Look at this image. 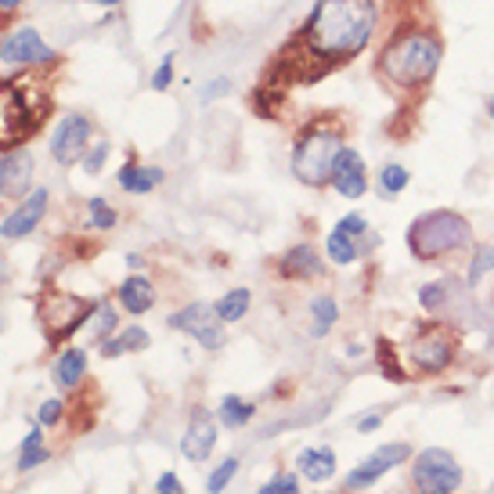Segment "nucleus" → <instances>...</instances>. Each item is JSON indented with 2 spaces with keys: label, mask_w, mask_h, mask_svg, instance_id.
I'll use <instances>...</instances> for the list:
<instances>
[{
  "label": "nucleus",
  "mask_w": 494,
  "mask_h": 494,
  "mask_svg": "<svg viewBox=\"0 0 494 494\" xmlns=\"http://www.w3.org/2000/svg\"><path fill=\"white\" fill-rule=\"evenodd\" d=\"M375 22V0H318L300 33L275 55L271 73L260 80V94L325 80L372 44Z\"/></svg>",
  "instance_id": "nucleus-1"
},
{
  "label": "nucleus",
  "mask_w": 494,
  "mask_h": 494,
  "mask_svg": "<svg viewBox=\"0 0 494 494\" xmlns=\"http://www.w3.org/2000/svg\"><path fill=\"white\" fill-rule=\"evenodd\" d=\"M444 58V44L429 30H397L386 48L379 51L375 73L393 87V91H422Z\"/></svg>",
  "instance_id": "nucleus-2"
},
{
  "label": "nucleus",
  "mask_w": 494,
  "mask_h": 494,
  "mask_svg": "<svg viewBox=\"0 0 494 494\" xmlns=\"http://www.w3.org/2000/svg\"><path fill=\"white\" fill-rule=\"evenodd\" d=\"M48 98L33 80H0V152L26 145L48 119Z\"/></svg>",
  "instance_id": "nucleus-3"
},
{
  "label": "nucleus",
  "mask_w": 494,
  "mask_h": 494,
  "mask_svg": "<svg viewBox=\"0 0 494 494\" xmlns=\"http://www.w3.org/2000/svg\"><path fill=\"white\" fill-rule=\"evenodd\" d=\"M343 123L336 119H311L300 137H296V148H293V177L311 184V188H322L332 181V166L343 152Z\"/></svg>",
  "instance_id": "nucleus-4"
},
{
  "label": "nucleus",
  "mask_w": 494,
  "mask_h": 494,
  "mask_svg": "<svg viewBox=\"0 0 494 494\" xmlns=\"http://www.w3.org/2000/svg\"><path fill=\"white\" fill-rule=\"evenodd\" d=\"M469 220L454 209H429L422 216H415V224L408 227V250L415 260L422 264H433V260H444L458 250L469 245Z\"/></svg>",
  "instance_id": "nucleus-5"
},
{
  "label": "nucleus",
  "mask_w": 494,
  "mask_h": 494,
  "mask_svg": "<svg viewBox=\"0 0 494 494\" xmlns=\"http://www.w3.org/2000/svg\"><path fill=\"white\" fill-rule=\"evenodd\" d=\"M101 304L87 300V296H76V293H62V289H44L37 296V318H40V329H44V340L51 347H62Z\"/></svg>",
  "instance_id": "nucleus-6"
},
{
  "label": "nucleus",
  "mask_w": 494,
  "mask_h": 494,
  "mask_svg": "<svg viewBox=\"0 0 494 494\" xmlns=\"http://www.w3.org/2000/svg\"><path fill=\"white\" fill-rule=\"evenodd\" d=\"M411 480H415V490H419V494H454L458 483H462V465L454 462L451 451L429 447V451H422V454L415 458Z\"/></svg>",
  "instance_id": "nucleus-7"
},
{
  "label": "nucleus",
  "mask_w": 494,
  "mask_h": 494,
  "mask_svg": "<svg viewBox=\"0 0 494 494\" xmlns=\"http://www.w3.org/2000/svg\"><path fill=\"white\" fill-rule=\"evenodd\" d=\"M166 325L177 329V332H188V336H191L198 347H206V350H220V347L227 343L224 322L216 318V311H213L209 304H188L184 311L170 314Z\"/></svg>",
  "instance_id": "nucleus-8"
},
{
  "label": "nucleus",
  "mask_w": 494,
  "mask_h": 494,
  "mask_svg": "<svg viewBox=\"0 0 494 494\" xmlns=\"http://www.w3.org/2000/svg\"><path fill=\"white\" fill-rule=\"evenodd\" d=\"M454 361V336L447 332V329H426V332H419L415 336V343H411V365L419 368V372H426V375H437V372H444L447 365Z\"/></svg>",
  "instance_id": "nucleus-9"
},
{
  "label": "nucleus",
  "mask_w": 494,
  "mask_h": 494,
  "mask_svg": "<svg viewBox=\"0 0 494 494\" xmlns=\"http://www.w3.org/2000/svg\"><path fill=\"white\" fill-rule=\"evenodd\" d=\"M91 134H94V123L87 116H62L58 130H55V141H51V155L62 163V166H73L76 159H84L87 145H91Z\"/></svg>",
  "instance_id": "nucleus-10"
},
{
  "label": "nucleus",
  "mask_w": 494,
  "mask_h": 494,
  "mask_svg": "<svg viewBox=\"0 0 494 494\" xmlns=\"http://www.w3.org/2000/svg\"><path fill=\"white\" fill-rule=\"evenodd\" d=\"M408 444H383L379 451H372L357 469H350L347 476V490H361V487H372L379 483V476H386L390 469H397L401 462H408Z\"/></svg>",
  "instance_id": "nucleus-11"
},
{
  "label": "nucleus",
  "mask_w": 494,
  "mask_h": 494,
  "mask_svg": "<svg viewBox=\"0 0 494 494\" xmlns=\"http://www.w3.org/2000/svg\"><path fill=\"white\" fill-rule=\"evenodd\" d=\"M0 58L15 62V66H26V62L48 66V62H55V51L44 44V37H40L33 26H22V30H15L4 44H0Z\"/></svg>",
  "instance_id": "nucleus-12"
},
{
  "label": "nucleus",
  "mask_w": 494,
  "mask_h": 494,
  "mask_svg": "<svg viewBox=\"0 0 494 494\" xmlns=\"http://www.w3.org/2000/svg\"><path fill=\"white\" fill-rule=\"evenodd\" d=\"M343 198H361L368 191V177H365V159L357 148H343L336 166H332V181H329Z\"/></svg>",
  "instance_id": "nucleus-13"
},
{
  "label": "nucleus",
  "mask_w": 494,
  "mask_h": 494,
  "mask_svg": "<svg viewBox=\"0 0 494 494\" xmlns=\"http://www.w3.org/2000/svg\"><path fill=\"white\" fill-rule=\"evenodd\" d=\"M33 184V155L15 148L0 159V198H22Z\"/></svg>",
  "instance_id": "nucleus-14"
},
{
  "label": "nucleus",
  "mask_w": 494,
  "mask_h": 494,
  "mask_svg": "<svg viewBox=\"0 0 494 494\" xmlns=\"http://www.w3.org/2000/svg\"><path fill=\"white\" fill-rule=\"evenodd\" d=\"M44 213H48V188H37L33 195H26V202H22L12 216H4V224H0V234H4V238H26V234L44 220Z\"/></svg>",
  "instance_id": "nucleus-15"
},
{
  "label": "nucleus",
  "mask_w": 494,
  "mask_h": 494,
  "mask_svg": "<svg viewBox=\"0 0 494 494\" xmlns=\"http://www.w3.org/2000/svg\"><path fill=\"white\" fill-rule=\"evenodd\" d=\"M213 447H216V426H213V419L206 411H195L188 433L181 437V454L188 462H206Z\"/></svg>",
  "instance_id": "nucleus-16"
},
{
  "label": "nucleus",
  "mask_w": 494,
  "mask_h": 494,
  "mask_svg": "<svg viewBox=\"0 0 494 494\" xmlns=\"http://www.w3.org/2000/svg\"><path fill=\"white\" fill-rule=\"evenodd\" d=\"M296 469H300V476H307L311 483H325V480L336 476V451H332V447H307V451H300Z\"/></svg>",
  "instance_id": "nucleus-17"
},
{
  "label": "nucleus",
  "mask_w": 494,
  "mask_h": 494,
  "mask_svg": "<svg viewBox=\"0 0 494 494\" xmlns=\"http://www.w3.org/2000/svg\"><path fill=\"white\" fill-rule=\"evenodd\" d=\"M322 275V257L311 250V245H293L282 260V278L304 282V278H318Z\"/></svg>",
  "instance_id": "nucleus-18"
},
{
  "label": "nucleus",
  "mask_w": 494,
  "mask_h": 494,
  "mask_svg": "<svg viewBox=\"0 0 494 494\" xmlns=\"http://www.w3.org/2000/svg\"><path fill=\"white\" fill-rule=\"evenodd\" d=\"M159 184H163V170L159 166H137V163H123L119 166V188L130 191V195H148Z\"/></svg>",
  "instance_id": "nucleus-19"
},
{
  "label": "nucleus",
  "mask_w": 494,
  "mask_h": 494,
  "mask_svg": "<svg viewBox=\"0 0 494 494\" xmlns=\"http://www.w3.org/2000/svg\"><path fill=\"white\" fill-rule=\"evenodd\" d=\"M84 375H87V354L84 350H66L51 368V379L58 390H76Z\"/></svg>",
  "instance_id": "nucleus-20"
},
{
  "label": "nucleus",
  "mask_w": 494,
  "mask_h": 494,
  "mask_svg": "<svg viewBox=\"0 0 494 494\" xmlns=\"http://www.w3.org/2000/svg\"><path fill=\"white\" fill-rule=\"evenodd\" d=\"M119 304H123L130 314H145V311L155 304L152 282H148V278H141V275H130V278L119 286Z\"/></svg>",
  "instance_id": "nucleus-21"
},
{
  "label": "nucleus",
  "mask_w": 494,
  "mask_h": 494,
  "mask_svg": "<svg viewBox=\"0 0 494 494\" xmlns=\"http://www.w3.org/2000/svg\"><path fill=\"white\" fill-rule=\"evenodd\" d=\"M145 347H148V332L137 329V325H130L119 336H112V340L101 343V357H119V354H134V350H145Z\"/></svg>",
  "instance_id": "nucleus-22"
},
{
  "label": "nucleus",
  "mask_w": 494,
  "mask_h": 494,
  "mask_svg": "<svg viewBox=\"0 0 494 494\" xmlns=\"http://www.w3.org/2000/svg\"><path fill=\"white\" fill-rule=\"evenodd\" d=\"M250 289H231V293H224L216 304H213V311H216V318L227 325V322H238V318H245V311H250Z\"/></svg>",
  "instance_id": "nucleus-23"
},
{
  "label": "nucleus",
  "mask_w": 494,
  "mask_h": 494,
  "mask_svg": "<svg viewBox=\"0 0 494 494\" xmlns=\"http://www.w3.org/2000/svg\"><path fill=\"white\" fill-rule=\"evenodd\" d=\"M311 318H314L311 332H314L318 340H322V336H329V332H332V325H336V318H340V307H336V300H332L329 293L314 296V304H311Z\"/></svg>",
  "instance_id": "nucleus-24"
},
{
  "label": "nucleus",
  "mask_w": 494,
  "mask_h": 494,
  "mask_svg": "<svg viewBox=\"0 0 494 494\" xmlns=\"http://www.w3.org/2000/svg\"><path fill=\"white\" fill-rule=\"evenodd\" d=\"M257 415V404H250V401H242V397H224V404H220V422L227 426V429H238V426H245Z\"/></svg>",
  "instance_id": "nucleus-25"
},
{
  "label": "nucleus",
  "mask_w": 494,
  "mask_h": 494,
  "mask_svg": "<svg viewBox=\"0 0 494 494\" xmlns=\"http://www.w3.org/2000/svg\"><path fill=\"white\" fill-rule=\"evenodd\" d=\"M325 250H329V260H336V264H354V260H357V245H354V238L343 234L340 227L329 234Z\"/></svg>",
  "instance_id": "nucleus-26"
},
{
  "label": "nucleus",
  "mask_w": 494,
  "mask_h": 494,
  "mask_svg": "<svg viewBox=\"0 0 494 494\" xmlns=\"http://www.w3.org/2000/svg\"><path fill=\"white\" fill-rule=\"evenodd\" d=\"M408 181H411V173H408V166H401V163H386V166L379 170V188H383V195H401V191L408 188Z\"/></svg>",
  "instance_id": "nucleus-27"
},
{
  "label": "nucleus",
  "mask_w": 494,
  "mask_h": 494,
  "mask_svg": "<svg viewBox=\"0 0 494 494\" xmlns=\"http://www.w3.org/2000/svg\"><path fill=\"white\" fill-rule=\"evenodd\" d=\"M487 271H494V245H476V253L469 260V286H480Z\"/></svg>",
  "instance_id": "nucleus-28"
},
{
  "label": "nucleus",
  "mask_w": 494,
  "mask_h": 494,
  "mask_svg": "<svg viewBox=\"0 0 494 494\" xmlns=\"http://www.w3.org/2000/svg\"><path fill=\"white\" fill-rule=\"evenodd\" d=\"M375 357H379V365H383L386 379H393V383H404V379H408V375H404V368H401V361H397V354H393V347H390L386 340H379Z\"/></svg>",
  "instance_id": "nucleus-29"
},
{
  "label": "nucleus",
  "mask_w": 494,
  "mask_h": 494,
  "mask_svg": "<svg viewBox=\"0 0 494 494\" xmlns=\"http://www.w3.org/2000/svg\"><path fill=\"white\" fill-rule=\"evenodd\" d=\"M234 472H238V458H227V462H220V465L209 472V480H206V490H209V494H220Z\"/></svg>",
  "instance_id": "nucleus-30"
},
{
  "label": "nucleus",
  "mask_w": 494,
  "mask_h": 494,
  "mask_svg": "<svg viewBox=\"0 0 494 494\" xmlns=\"http://www.w3.org/2000/svg\"><path fill=\"white\" fill-rule=\"evenodd\" d=\"M116 213L105 206V198H91V231H109V227H116Z\"/></svg>",
  "instance_id": "nucleus-31"
},
{
  "label": "nucleus",
  "mask_w": 494,
  "mask_h": 494,
  "mask_svg": "<svg viewBox=\"0 0 494 494\" xmlns=\"http://www.w3.org/2000/svg\"><path fill=\"white\" fill-rule=\"evenodd\" d=\"M296 490H300V476L296 472H278V476H271L260 487V494H296Z\"/></svg>",
  "instance_id": "nucleus-32"
},
{
  "label": "nucleus",
  "mask_w": 494,
  "mask_h": 494,
  "mask_svg": "<svg viewBox=\"0 0 494 494\" xmlns=\"http://www.w3.org/2000/svg\"><path fill=\"white\" fill-rule=\"evenodd\" d=\"M105 159H109V141H98V145L84 155V170H87V173H101Z\"/></svg>",
  "instance_id": "nucleus-33"
},
{
  "label": "nucleus",
  "mask_w": 494,
  "mask_h": 494,
  "mask_svg": "<svg viewBox=\"0 0 494 494\" xmlns=\"http://www.w3.org/2000/svg\"><path fill=\"white\" fill-rule=\"evenodd\" d=\"M444 286H437V282H429V286H422V293H419V300H422V307L433 314V311H440L444 307Z\"/></svg>",
  "instance_id": "nucleus-34"
},
{
  "label": "nucleus",
  "mask_w": 494,
  "mask_h": 494,
  "mask_svg": "<svg viewBox=\"0 0 494 494\" xmlns=\"http://www.w3.org/2000/svg\"><path fill=\"white\" fill-rule=\"evenodd\" d=\"M51 454H48V447L44 444H37V447H22V458H19V472H30V469H37L40 462H48Z\"/></svg>",
  "instance_id": "nucleus-35"
},
{
  "label": "nucleus",
  "mask_w": 494,
  "mask_h": 494,
  "mask_svg": "<svg viewBox=\"0 0 494 494\" xmlns=\"http://www.w3.org/2000/svg\"><path fill=\"white\" fill-rule=\"evenodd\" d=\"M173 58H177V55H163L159 69L152 73V87H155V91H166V87H170V80H173Z\"/></svg>",
  "instance_id": "nucleus-36"
},
{
  "label": "nucleus",
  "mask_w": 494,
  "mask_h": 494,
  "mask_svg": "<svg viewBox=\"0 0 494 494\" xmlns=\"http://www.w3.org/2000/svg\"><path fill=\"white\" fill-rule=\"evenodd\" d=\"M343 234H350V238H357V234H365L368 231V220L361 216V213H350V216H343L340 224H336Z\"/></svg>",
  "instance_id": "nucleus-37"
},
{
  "label": "nucleus",
  "mask_w": 494,
  "mask_h": 494,
  "mask_svg": "<svg viewBox=\"0 0 494 494\" xmlns=\"http://www.w3.org/2000/svg\"><path fill=\"white\" fill-rule=\"evenodd\" d=\"M62 415H66L62 401H44L40 404V426H55V422H62Z\"/></svg>",
  "instance_id": "nucleus-38"
},
{
  "label": "nucleus",
  "mask_w": 494,
  "mask_h": 494,
  "mask_svg": "<svg viewBox=\"0 0 494 494\" xmlns=\"http://www.w3.org/2000/svg\"><path fill=\"white\" fill-rule=\"evenodd\" d=\"M155 490H159V494H181V490H184V483H181V476H177V472H163V476H159V483H155Z\"/></svg>",
  "instance_id": "nucleus-39"
},
{
  "label": "nucleus",
  "mask_w": 494,
  "mask_h": 494,
  "mask_svg": "<svg viewBox=\"0 0 494 494\" xmlns=\"http://www.w3.org/2000/svg\"><path fill=\"white\" fill-rule=\"evenodd\" d=\"M112 325H116V314H112V307H105V304H101V307H98V325H94V336H105Z\"/></svg>",
  "instance_id": "nucleus-40"
},
{
  "label": "nucleus",
  "mask_w": 494,
  "mask_h": 494,
  "mask_svg": "<svg viewBox=\"0 0 494 494\" xmlns=\"http://www.w3.org/2000/svg\"><path fill=\"white\" fill-rule=\"evenodd\" d=\"M220 94H227V80H213V84H209V91H202V101L220 98Z\"/></svg>",
  "instance_id": "nucleus-41"
},
{
  "label": "nucleus",
  "mask_w": 494,
  "mask_h": 494,
  "mask_svg": "<svg viewBox=\"0 0 494 494\" xmlns=\"http://www.w3.org/2000/svg\"><path fill=\"white\" fill-rule=\"evenodd\" d=\"M379 426H383V415H365V419L357 422L361 433H372V429H379Z\"/></svg>",
  "instance_id": "nucleus-42"
},
{
  "label": "nucleus",
  "mask_w": 494,
  "mask_h": 494,
  "mask_svg": "<svg viewBox=\"0 0 494 494\" xmlns=\"http://www.w3.org/2000/svg\"><path fill=\"white\" fill-rule=\"evenodd\" d=\"M37 444H44V426H33V433L22 440V447H37Z\"/></svg>",
  "instance_id": "nucleus-43"
},
{
  "label": "nucleus",
  "mask_w": 494,
  "mask_h": 494,
  "mask_svg": "<svg viewBox=\"0 0 494 494\" xmlns=\"http://www.w3.org/2000/svg\"><path fill=\"white\" fill-rule=\"evenodd\" d=\"M22 4V0H0V8H4V12H15Z\"/></svg>",
  "instance_id": "nucleus-44"
},
{
  "label": "nucleus",
  "mask_w": 494,
  "mask_h": 494,
  "mask_svg": "<svg viewBox=\"0 0 494 494\" xmlns=\"http://www.w3.org/2000/svg\"><path fill=\"white\" fill-rule=\"evenodd\" d=\"M91 4H101V8H112V4H119V0H91Z\"/></svg>",
  "instance_id": "nucleus-45"
},
{
  "label": "nucleus",
  "mask_w": 494,
  "mask_h": 494,
  "mask_svg": "<svg viewBox=\"0 0 494 494\" xmlns=\"http://www.w3.org/2000/svg\"><path fill=\"white\" fill-rule=\"evenodd\" d=\"M487 116H490V119H494V94H490V98H487Z\"/></svg>",
  "instance_id": "nucleus-46"
}]
</instances>
